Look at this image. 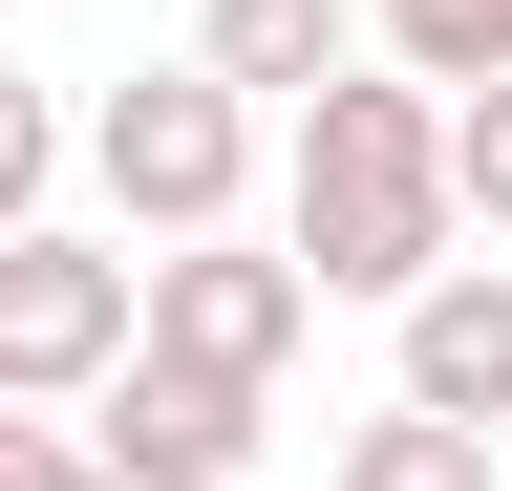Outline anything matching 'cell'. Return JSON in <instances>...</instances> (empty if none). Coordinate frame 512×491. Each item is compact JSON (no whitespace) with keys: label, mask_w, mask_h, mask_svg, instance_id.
I'll list each match as a JSON object with an SVG mask.
<instances>
[{"label":"cell","mask_w":512,"mask_h":491,"mask_svg":"<svg viewBox=\"0 0 512 491\" xmlns=\"http://www.w3.org/2000/svg\"><path fill=\"white\" fill-rule=\"evenodd\" d=\"M384 321H406V385H384V406H427V427H512V257H427Z\"/></svg>","instance_id":"5b68a950"},{"label":"cell","mask_w":512,"mask_h":491,"mask_svg":"<svg viewBox=\"0 0 512 491\" xmlns=\"http://www.w3.org/2000/svg\"><path fill=\"white\" fill-rule=\"evenodd\" d=\"M299 342H320V299H299V257H256V235H150V257H128V363H171V385L278 406Z\"/></svg>","instance_id":"3957f363"},{"label":"cell","mask_w":512,"mask_h":491,"mask_svg":"<svg viewBox=\"0 0 512 491\" xmlns=\"http://www.w3.org/2000/svg\"><path fill=\"white\" fill-rule=\"evenodd\" d=\"M107 171V214H128V257H150V235H235L256 214V107L214 86V65H128L86 129H64Z\"/></svg>","instance_id":"7a4b0ae2"},{"label":"cell","mask_w":512,"mask_h":491,"mask_svg":"<svg viewBox=\"0 0 512 491\" xmlns=\"http://www.w3.org/2000/svg\"><path fill=\"white\" fill-rule=\"evenodd\" d=\"M107 363H128V257L64 235V214H22L0 235V406H86Z\"/></svg>","instance_id":"277c9868"},{"label":"cell","mask_w":512,"mask_h":491,"mask_svg":"<svg viewBox=\"0 0 512 491\" xmlns=\"http://www.w3.org/2000/svg\"><path fill=\"white\" fill-rule=\"evenodd\" d=\"M363 65H406V86H491V65H512V0H363Z\"/></svg>","instance_id":"ba28073f"},{"label":"cell","mask_w":512,"mask_h":491,"mask_svg":"<svg viewBox=\"0 0 512 491\" xmlns=\"http://www.w3.org/2000/svg\"><path fill=\"white\" fill-rule=\"evenodd\" d=\"M0 22H22V0H0Z\"/></svg>","instance_id":"4fadbf2b"},{"label":"cell","mask_w":512,"mask_h":491,"mask_svg":"<svg viewBox=\"0 0 512 491\" xmlns=\"http://www.w3.org/2000/svg\"><path fill=\"white\" fill-rule=\"evenodd\" d=\"M192 65H214L235 107H299L320 65H363V0H214V22H192Z\"/></svg>","instance_id":"52a82bcc"},{"label":"cell","mask_w":512,"mask_h":491,"mask_svg":"<svg viewBox=\"0 0 512 491\" xmlns=\"http://www.w3.org/2000/svg\"><path fill=\"white\" fill-rule=\"evenodd\" d=\"M256 427H278V406L171 385V363H107V385H86V470H192V491H235V470H256Z\"/></svg>","instance_id":"8992f818"},{"label":"cell","mask_w":512,"mask_h":491,"mask_svg":"<svg viewBox=\"0 0 512 491\" xmlns=\"http://www.w3.org/2000/svg\"><path fill=\"white\" fill-rule=\"evenodd\" d=\"M427 150H448V235H512V65L427 86Z\"/></svg>","instance_id":"9c48e42d"},{"label":"cell","mask_w":512,"mask_h":491,"mask_svg":"<svg viewBox=\"0 0 512 491\" xmlns=\"http://www.w3.org/2000/svg\"><path fill=\"white\" fill-rule=\"evenodd\" d=\"M278 257H299V299H406L427 257H470V235H448V150H427V86H406V65H320V86H299Z\"/></svg>","instance_id":"6da1fadb"},{"label":"cell","mask_w":512,"mask_h":491,"mask_svg":"<svg viewBox=\"0 0 512 491\" xmlns=\"http://www.w3.org/2000/svg\"><path fill=\"white\" fill-rule=\"evenodd\" d=\"M86 491H192V470H86Z\"/></svg>","instance_id":"7c38bea8"},{"label":"cell","mask_w":512,"mask_h":491,"mask_svg":"<svg viewBox=\"0 0 512 491\" xmlns=\"http://www.w3.org/2000/svg\"><path fill=\"white\" fill-rule=\"evenodd\" d=\"M43 193H64V107H43V86H22V65H0V235H22V214H43Z\"/></svg>","instance_id":"8fae6325"},{"label":"cell","mask_w":512,"mask_h":491,"mask_svg":"<svg viewBox=\"0 0 512 491\" xmlns=\"http://www.w3.org/2000/svg\"><path fill=\"white\" fill-rule=\"evenodd\" d=\"M342 491H491V427H427V406H384V427H342Z\"/></svg>","instance_id":"30bf717a"}]
</instances>
